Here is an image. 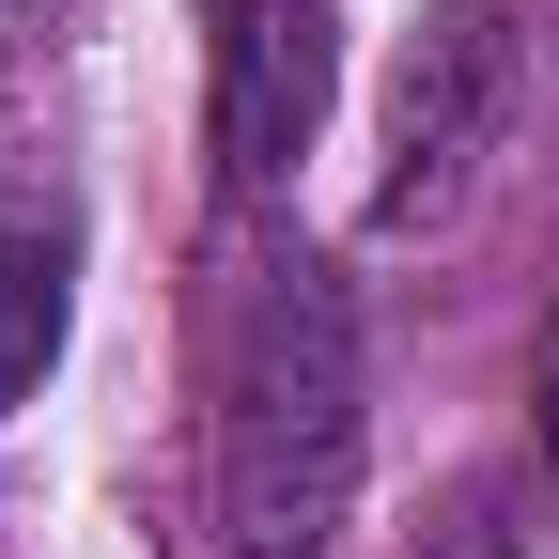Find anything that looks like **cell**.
I'll return each mask as SVG.
<instances>
[{"instance_id": "1", "label": "cell", "mask_w": 559, "mask_h": 559, "mask_svg": "<svg viewBox=\"0 0 559 559\" xmlns=\"http://www.w3.org/2000/svg\"><path fill=\"white\" fill-rule=\"evenodd\" d=\"M373 481V358L342 264L280 218H234L202 296V528L234 559H326Z\"/></svg>"}, {"instance_id": "2", "label": "cell", "mask_w": 559, "mask_h": 559, "mask_svg": "<svg viewBox=\"0 0 559 559\" xmlns=\"http://www.w3.org/2000/svg\"><path fill=\"white\" fill-rule=\"evenodd\" d=\"M528 94V32L513 0H419V32L389 47V94H373V234H436L481 202Z\"/></svg>"}, {"instance_id": "3", "label": "cell", "mask_w": 559, "mask_h": 559, "mask_svg": "<svg viewBox=\"0 0 559 559\" xmlns=\"http://www.w3.org/2000/svg\"><path fill=\"white\" fill-rule=\"evenodd\" d=\"M342 94V0H202V156L234 218H264Z\"/></svg>"}, {"instance_id": "4", "label": "cell", "mask_w": 559, "mask_h": 559, "mask_svg": "<svg viewBox=\"0 0 559 559\" xmlns=\"http://www.w3.org/2000/svg\"><path fill=\"white\" fill-rule=\"evenodd\" d=\"M62 326H79V202L0 187V419L62 373Z\"/></svg>"}, {"instance_id": "5", "label": "cell", "mask_w": 559, "mask_h": 559, "mask_svg": "<svg viewBox=\"0 0 559 559\" xmlns=\"http://www.w3.org/2000/svg\"><path fill=\"white\" fill-rule=\"evenodd\" d=\"M544 513H559V466H544V451L466 466L451 498L419 513V544H404V559H544Z\"/></svg>"}, {"instance_id": "6", "label": "cell", "mask_w": 559, "mask_h": 559, "mask_svg": "<svg viewBox=\"0 0 559 559\" xmlns=\"http://www.w3.org/2000/svg\"><path fill=\"white\" fill-rule=\"evenodd\" d=\"M544 466H559V373H544Z\"/></svg>"}]
</instances>
